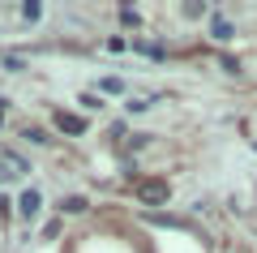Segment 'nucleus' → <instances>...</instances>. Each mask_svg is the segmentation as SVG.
<instances>
[{"mask_svg": "<svg viewBox=\"0 0 257 253\" xmlns=\"http://www.w3.org/2000/svg\"><path fill=\"white\" fill-rule=\"evenodd\" d=\"M56 129H64V133H82V129H86V120L82 116H73V112H56Z\"/></svg>", "mask_w": 257, "mask_h": 253, "instance_id": "f03ea898", "label": "nucleus"}, {"mask_svg": "<svg viewBox=\"0 0 257 253\" xmlns=\"http://www.w3.org/2000/svg\"><path fill=\"white\" fill-rule=\"evenodd\" d=\"M18 215H22V219H35V215H39V193H35V189H26V193L18 198Z\"/></svg>", "mask_w": 257, "mask_h": 253, "instance_id": "7ed1b4c3", "label": "nucleus"}, {"mask_svg": "<svg viewBox=\"0 0 257 253\" xmlns=\"http://www.w3.org/2000/svg\"><path fill=\"white\" fill-rule=\"evenodd\" d=\"M214 39H231V26H227V22H214Z\"/></svg>", "mask_w": 257, "mask_h": 253, "instance_id": "39448f33", "label": "nucleus"}, {"mask_svg": "<svg viewBox=\"0 0 257 253\" xmlns=\"http://www.w3.org/2000/svg\"><path fill=\"white\" fill-rule=\"evenodd\" d=\"M142 202H150V206H163V202H167V185L163 181H142Z\"/></svg>", "mask_w": 257, "mask_h": 253, "instance_id": "f257e3e1", "label": "nucleus"}, {"mask_svg": "<svg viewBox=\"0 0 257 253\" xmlns=\"http://www.w3.org/2000/svg\"><path fill=\"white\" fill-rule=\"evenodd\" d=\"M77 210H86V198H64V215H77Z\"/></svg>", "mask_w": 257, "mask_h": 253, "instance_id": "20e7f679", "label": "nucleus"}]
</instances>
